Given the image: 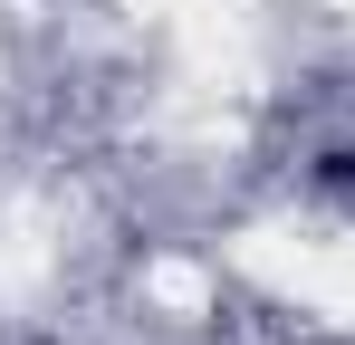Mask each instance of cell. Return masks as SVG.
Returning <instances> with one entry per match:
<instances>
[{
  "label": "cell",
  "mask_w": 355,
  "mask_h": 345,
  "mask_svg": "<svg viewBox=\"0 0 355 345\" xmlns=\"http://www.w3.org/2000/svg\"><path fill=\"white\" fill-rule=\"evenodd\" d=\"M327 182H336V192H355V154H327Z\"/></svg>",
  "instance_id": "cell-1"
}]
</instances>
